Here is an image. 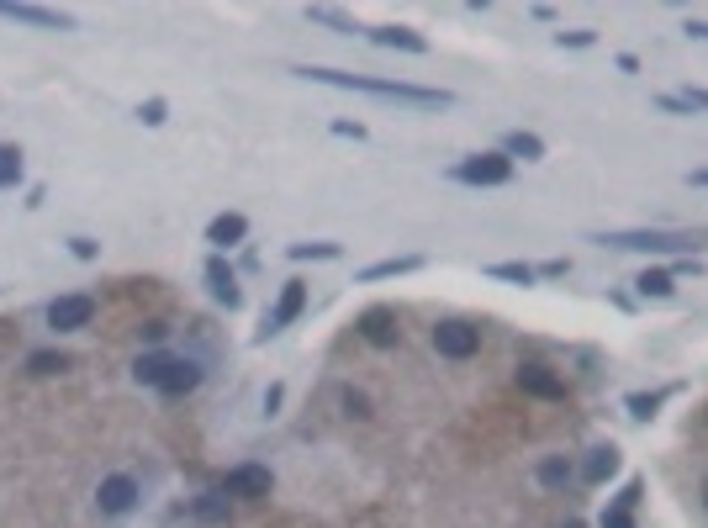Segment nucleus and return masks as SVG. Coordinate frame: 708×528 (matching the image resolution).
Listing matches in <instances>:
<instances>
[{
    "label": "nucleus",
    "instance_id": "c85d7f7f",
    "mask_svg": "<svg viewBox=\"0 0 708 528\" xmlns=\"http://www.w3.org/2000/svg\"><path fill=\"white\" fill-rule=\"evenodd\" d=\"M598 43V32L592 27H576V32H555V48H592Z\"/></svg>",
    "mask_w": 708,
    "mask_h": 528
},
{
    "label": "nucleus",
    "instance_id": "4c0bfd02",
    "mask_svg": "<svg viewBox=\"0 0 708 528\" xmlns=\"http://www.w3.org/2000/svg\"><path fill=\"white\" fill-rule=\"evenodd\" d=\"M566 270H571L566 259H550V264H539V280H545V275H566Z\"/></svg>",
    "mask_w": 708,
    "mask_h": 528
},
{
    "label": "nucleus",
    "instance_id": "e433bc0d",
    "mask_svg": "<svg viewBox=\"0 0 708 528\" xmlns=\"http://www.w3.org/2000/svg\"><path fill=\"white\" fill-rule=\"evenodd\" d=\"M281 402H286V391L270 386V391H265V418H275V407H281Z\"/></svg>",
    "mask_w": 708,
    "mask_h": 528
},
{
    "label": "nucleus",
    "instance_id": "f704fd0d",
    "mask_svg": "<svg viewBox=\"0 0 708 528\" xmlns=\"http://www.w3.org/2000/svg\"><path fill=\"white\" fill-rule=\"evenodd\" d=\"M656 106H661V111H672V117H693V111H687L677 96H656Z\"/></svg>",
    "mask_w": 708,
    "mask_h": 528
},
{
    "label": "nucleus",
    "instance_id": "ea45409f",
    "mask_svg": "<svg viewBox=\"0 0 708 528\" xmlns=\"http://www.w3.org/2000/svg\"><path fill=\"white\" fill-rule=\"evenodd\" d=\"M687 185H703V191H708V169H693V175H687Z\"/></svg>",
    "mask_w": 708,
    "mask_h": 528
},
{
    "label": "nucleus",
    "instance_id": "5701e85b",
    "mask_svg": "<svg viewBox=\"0 0 708 528\" xmlns=\"http://www.w3.org/2000/svg\"><path fill=\"white\" fill-rule=\"evenodd\" d=\"M571 460L566 455H550V460H539V486H550V492H561V486H571Z\"/></svg>",
    "mask_w": 708,
    "mask_h": 528
},
{
    "label": "nucleus",
    "instance_id": "473e14b6",
    "mask_svg": "<svg viewBox=\"0 0 708 528\" xmlns=\"http://www.w3.org/2000/svg\"><path fill=\"white\" fill-rule=\"evenodd\" d=\"M69 254H74V259H96L101 243H96V238H69Z\"/></svg>",
    "mask_w": 708,
    "mask_h": 528
},
{
    "label": "nucleus",
    "instance_id": "4be33fe9",
    "mask_svg": "<svg viewBox=\"0 0 708 528\" xmlns=\"http://www.w3.org/2000/svg\"><path fill=\"white\" fill-rule=\"evenodd\" d=\"M164 370H170V354H138V365H133V381L138 386H159L164 381Z\"/></svg>",
    "mask_w": 708,
    "mask_h": 528
},
{
    "label": "nucleus",
    "instance_id": "aec40b11",
    "mask_svg": "<svg viewBox=\"0 0 708 528\" xmlns=\"http://www.w3.org/2000/svg\"><path fill=\"white\" fill-rule=\"evenodd\" d=\"M666 396H672V391H629V396H624V407H629V418H635V423H650V418L661 412Z\"/></svg>",
    "mask_w": 708,
    "mask_h": 528
},
{
    "label": "nucleus",
    "instance_id": "6ab92c4d",
    "mask_svg": "<svg viewBox=\"0 0 708 528\" xmlns=\"http://www.w3.org/2000/svg\"><path fill=\"white\" fill-rule=\"evenodd\" d=\"M502 154H508V159H524V164H534V159H545V143H539L534 132H524V127H518V132H508V138H502Z\"/></svg>",
    "mask_w": 708,
    "mask_h": 528
},
{
    "label": "nucleus",
    "instance_id": "ddd939ff",
    "mask_svg": "<svg viewBox=\"0 0 708 528\" xmlns=\"http://www.w3.org/2000/svg\"><path fill=\"white\" fill-rule=\"evenodd\" d=\"M207 286H212V296H217L228 312H238V307H244V291H238V275L228 270V264H222V254H212V259H207Z\"/></svg>",
    "mask_w": 708,
    "mask_h": 528
},
{
    "label": "nucleus",
    "instance_id": "cd10ccee",
    "mask_svg": "<svg viewBox=\"0 0 708 528\" xmlns=\"http://www.w3.org/2000/svg\"><path fill=\"white\" fill-rule=\"evenodd\" d=\"M138 122H143V127H164V122H170V106H164L159 96L143 101V106H138Z\"/></svg>",
    "mask_w": 708,
    "mask_h": 528
},
{
    "label": "nucleus",
    "instance_id": "c9c22d12",
    "mask_svg": "<svg viewBox=\"0 0 708 528\" xmlns=\"http://www.w3.org/2000/svg\"><path fill=\"white\" fill-rule=\"evenodd\" d=\"M333 132H339V138H354V143L365 138V127H360V122H333Z\"/></svg>",
    "mask_w": 708,
    "mask_h": 528
},
{
    "label": "nucleus",
    "instance_id": "7ed1b4c3",
    "mask_svg": "<svg viewBox=\"0 0 708 528\" xmlns=\"http://www.w3.org/2000/svg\"><path fill=\"white\" fill-rule=\"evenodd\" d=\"M450 180H460V185H508L513 180V159L502 154V148H492V154H471V159H460L455 169H450Z\"/></svg>",
    "mask_w": 708,
    "mask_h": 528
},
{
    "label": "nucleus",
    "instance_id": "b1692460",
    "mask_svg": "<svg viewBox=\"0 0 708 528\" xmlns=\"http://www.w3.org/2000/svg\"><path fill=\"white\" fill-rule=\"evenodd\" d=\"M27 370H32V375H59V370H69V354H59V349H32V354H27Z\"/></svg>",
    "mask_w": 708,
    "mask_h": 528
},
{
    "label": "nucleus",
    "instance_id": "f03ea898",
    "mask_svg": "<svg viewBox=\"0 0 708 528\" xmlns=\"http://www.w3.org/2000/svg\"><path fill=\"white\" fill-rule=\"evenodd\" d=\"M587 243L619 249V254H682V259H693L708 243V228H613V233H592Z\"/></svg>",
    "mask_w": 708,
    "mask_h": 528
},
{
    "label": "nucleus",
    "instance_id": "393cba45",
    "mask_svg": "<svg viewBox=\"0 0 708 528\" xmlns=\"http://www.w3.org/2000/svg\"><path fill=\"white\" fill-rule=\"evenodd\" d=\"M286 254H291V259H339V254H344V243H333V238H318V243H291Z\"/></svg>",
    "mask_w": 708,
    "mask_h": 528
},
{
    "label": "nucleus",
    "instance_id": "79ce46f5",
    "mask_svg": "<svg viewBox=\"0 0 708 528\" xmlns=\"http://www.w3.org/2000/svg\"><path fill=\"white\" fill-rule=\"evenodd\" d=\"M566 528H587V523H566Z\"/></svg>",
    "mask_w": 708,
    "mask_h": 528
},
{
    "label": "nucleus",
    "instance_id": "f8f14e48",
    "mask_svg": "<svg viewBox=\"0 0 708 528\" xmlns=\"http://www.w3.org/2000/svg\"><path fill=\"white\" fill-rule=\"evenodd\" d=\"M624 470V449L619 444H598V449H587V465H582V481L587 486H603L613 481Z\"/></svg>",
    "mask_w": 708,
    "mask_h": 528
},
{
    "label": "nucleus",
    "instance_id": "423d86ee",
    "mask_svg": "<svg viewBox=\"0 0 708 528\" xmlns=\"http://www.w3.org/2000/svg\"><path fill=\"white\" fill-rule=\"evenodd\" d=\"M275 492V476L265 465H233L222 476V497H244V502H265Z\"/></svg>",
    "mask_w": 708,
    "mask_h": 528
},
{
    "label": "nucleus",
    "instance_id": "0eeeda50",
    "mask_svg": "<svg viewBox=\"0 0 708 528\" xmlns=\"http://www.w3.org/2000/svg\"><path fill=\"white\" fill-rule=\"evenodd\" d=\"M434 349L444 354V360H471V354L481 349V328H476V323H460V317H450V323L434 328Z\"/></svg>",
    "mask_w": 708,
    "mask_h": 528
},
{
    "label": "nucleus",
    "instance_id": "20e7f679",
    "mask_svg": "<svg viewBox=\"0 0 708 528\" xmlns=\"http://www.w3.org/2000/svg\"><path fill=\"white\" fill-rule=\"evenodd\" d=\"M96 323V296H53L48 301V328L53 333H80V328H90Z\"/></svg>",
    "mask_w": 708,
    "mask_h": 528
},
{
    "label": "nucleus",
    "instance_id": "6e6552de",
    "mask_svg": "<svg viewBox=\"0 0 708 528\" xmlns=\"http://www.w3.org/2000/svg\"><path fill=\"white\" fill-rule=\"evenodd\" d=\"M0 16H11V22H27V27H43V32H74V16H69V11L27 6V0H0Z\"/></svg>",
    "mask_w": 708,
    "mask_h": 528
},
{
    "label": "nucleus",
    "instance_id": "a211bd4d",
    "mask_svg": "<svg viewBox=\"0 0 708 528\" xmlns=\"http://www.w3.org/2000/svg\"><path fill=\"white\" fill-rule=\"evenodd\" d=\"M423 270V254H402V259H381V264H365L360 280H391V275H413Z\"/></svg>",
    "mask_w": 708,
    "mask_h": 528
},
{
    "label": "nucleus",
    "instance_id": "a878e982",
    "mask_svg": "<svg viewBox=\"0 0 708 528\" xmlns=\"http://www.w3.org/2000/svg\"><path fill=\"white\" fill-rule=\"evenodd\" d=\"M16 180H22V148L0 143V191H11Z\"/></svg>",
    "mask_w": 708,
    "mask_h": 528
},
{
    "label": "nucleus",
    "instance_id": "2f4dec72",
    "mask_svg": "<svg viewBox=\"0 0 708 528\" xmlns=\"http://www.w3.org/2000/svg\"><path fill=\"white\" fill-rule=\"evenodd\" d=\"M603 528H635V513L629 507H603Z\"/></svg>",
    "mask_w": 708,
    "mask_h": 528
},
{
    "label": "nucleus",
    "instance_id": "2eb2a0df",
    "mask_svg": "<svg viewBox=\"0 0 708 528\" xmlns=\"http://www.w3.org/2000/svg\"><path fill=\"white\" fill-rule=\"evenodd\" d=\"M376 48H402V53H428V37L413 32V27H370L365 32Z\"/></svg>",
    "mask_w": 708,
    "mask_h": 528
},
{
    "label": "nucleus",
    "instance_id": "f3484780",
    "mask_svg": "<svg viewBox=\"0 0 708 528\" xmlns=\"http://www.w3.org/2000/svg\"><path fill=\"white\" fill-rule=\"evenodd\" d=\"M635 291H640L645 301H666V296L677 291V275H672V270H661V264H650V270H640V275H635Z\"/></svg>",
    "mask_w": 708,
    "mask_h": 528
},
{
    "label": "nucleus",
    "instance_id": "c756f323",
    "mask_svg": "<svg viewBox=\"0 0 708 528\" xmlns=\"http://www.w3.org/2000/svg\"><path fill=\"white\" fill-rule=\"evenodd\" d=\"M640 497H645V481H640V476H629V481H624V492L613 497V507H629V513H635Z\"/></svg>",
    "mask_w": 708,
    "mask_h": 528
},
{
    "label": "nucleus",
    "instance_id": "f257e3e1",
    "mask_svg": "<svg viewBox=\"0 0 708 528\" xmlns=\"http://www.w3.org/2000/svg\"><path fill=\"white\" fill-rule=\"evenodd\" d=\"M291 74L333 85V90H360V96H376V101H391V106H413V111H450L455 106L450 90L413 85V80H376V74H349V69H323V64H307V69H291Z\"/></svg>",
    "mask_w": 708,
    "mask_h": 528
},
{
    "label": "nucleus",
    "instance_id": "72a5a7b5",
    "mask_svg": "<svg viewBox=\"0 0 708 528\" xmlns=\"http://www.w3.org/2000/svg\"><path fill=\"white\" fill-rule=\"evenodd\" d=\"M677 101H682L687 111H708V90H693V85H687V90H682Z\"/></svg>",
    "mask_w": 708,
    "mask_h": 528
},
{
    "label": "nucleus",
    "instance_id": "9b49d317",
    "mask_svg": "<svg viewBox=\"0 0 708 528\" xmlns=\"http://www.w3.org/2000/svg\"><path fill=\"white\" fill-rule=\"evenodd\" d=\"M354 328H360V338H365V344H376V349H391V344H397V312H391V307L360 312V323H354Z\"/></svg>",
    "mask_w": 708,
    "mask_h": 528
},
{
    "label": "nucleus",
    "instance_id": "a19ab883",
    "mask_svg": "<svg viewBox=\"0 0 708 528\" xmlns=\"http://www.w3.org/2000/svg\"><path fill=\"white\" fill-rule=\"evenodd\" d=\"M703 507H708V476H703Z\"/></svg>",
    "mask_w": 708,
    "mask_h": 528
},
{
    "label": "nucleus",
    "instance_id": "dca6fc26",
    "mask_svg": "<svg viewBox=\"0 0 708 528\" xmlns=\"http://www.w3.org/2000/svg\"><path fill=\"white\" fill-rule=\"evenodd\" d=\"M196 386H201V365L196 360H170V370H164V381H159L164 396H191Z\"/></svg>",
    "mask_w": 708,
    "mask_h": 528
},
{
    "label": "nucleus",
    "instance_id": "4468645a",
    "mask_svg": "<svg viewBox=\"0 0 708 528\" xmlns=\"http://www.w3.org/2000/svg\"><path fill=\"white\" fill-rule=\"evenodd\" d=\"M249 238V217L244 212H222V217H212L207 222V243L222 254V249H233V243H244Z\"/></svg>",
    "mask_w": 708,
    "mask_h": 528
},
{
    "label": "nucleus",
    "instance_id": "7c9ffc66",
    "mask_svg": "<svg viewBox=\"0 0 708 528\" xmlns=\"http://www.w3.org/2000/svg\"><path fill=\"white\" fill-rule=\"evenodd\" d=\"M307 16H312V22H323V27H333V32H354V22H344L339 11H323L318 6V11H307Z\"/></svg>",
    "mask_w": 708,
    "mask_h": 528
},
{
    "label": "nucleus",
    "instance_id": "39448f33",
    "mask_svg": "<svg viewBox=\"0 0 708 528\" xmlns=\"http://www.w3.org/2000/svg\"><path fill=\"white\" fill-rule=\"evenodd\" d=\"M302 312H307V280H286V286H281V301H275V312L265 317V328H259L254 344H270V338L281 333V328H291Z\"/></svg>",
    "mask_w": 708,
    "mask_h": 528
},
{
    "label": "nucleus",
    "instance_id": "58836bf2",
    "mask_svg": "<svg viewBox=\"0 0 708 528\" xmlns=\"http://www.w3.org/2000/svg\"><path fill=\"white\" fill-rule=\"evenodd\" d=\"M682 32H687V37H698V43H708V22H687Z\"/></svg>",
    "mask_w": 708,
    "mask_h": 528
},
{
    "label": "nucleus",
    "instance_id": "9d476101",
    "mask_svg": "<svg viewBox=\"0 0 708 528\" xmlns=\"http://www.w3.org/2000/svg\"><path fill=\"white\" fill-rule=\"evenodd\" d=\"M518 386H524L529 396H539V402H561L566 396V381L550 365H518Z\"/></svg>",
    "mask_w": 708,
    "mask_h": 528
},
{
    "label": "nucleus",
    "instance_id": "bb28decb",
    "mask_svg": "<svg viewBox=\"0 0 708 528\" xmlns=\"http://www.w3.org/2000/svg\"><path fill=\"white\" fill-rule=\"evenodd\" d=\"M196 513L207 518V523H217V518H228V497L222 492H207V497H196Z\"/></svg>",
    "mask_w": 708,
    "mask_h": 528
},
{
    "label": "nucleus",
    "instance_id": "1a4fd4ad",
    "mask_svg": "<svg viewBox=\"0 0 708 528\" xmlns=\"http://www.w3.org/2000/svg\"><path fill=\"white\" fill-rule=\"evenodd\" d=\"M133 502H138V481H133V476H106L101 492H96V507H101L106 518L133 513Z\"/></svg>",
    "mask_w": 708,
    "mask_h": 528
},
{
    "label": "nucleus",
    "instance_id": "412c9836",
    "mask_svg": "<svg viewBox=\"0 0 708 528\" xmlns=\"http://www.w3.org/2000/svg\"><path fill=\"white\" fill-rule=\"evenodd\" d=\"M492 280H513V286H539V270L524 259H502V264H487Z\"/></svg>",
    "mask_w": 708,
    "mask_h": 528
}]
</instances>
